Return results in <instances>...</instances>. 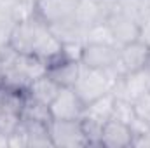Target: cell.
<instances>
[{"mask_svg":"<svg viewBox=\"0 0 150 148\" xmlns=\"http://www.w3.org/2000/svg\"><path fill=\"white\" fill-rule=\"evenodd\" d=\"M9 45L19 54H30L45 61L47 68L54 61L70 56L51 26L38 16H32L25 21L16 23L9 38Z\"/></svg>","mask_w":150,"mask_h":148,"instance_id":"6da1fadb","label":"cell"},{"mask_svg":"<svg viewBox=\"0 0 150 148\" xmlns=\"http://www.w3.org/2000/svg\"><path fill=\"white\" fill-rule=\"evenodd\" d=\"M119 78L120 77L115 70H93V68L82 66L80 77L74 85V89L84 101V105H89L91 101L108 92H113Z\"/></svg>","mask_w":150,"mask_h":148,"instance_id":"7a4b0ae2","label":"cell"},{"mask_svg":"<svg viewBox=\"0 0 150 148\" xmlns=\"http://www.w3.org/2000/svg\"><path fill=\"white\" fill-rule=\"evenodd\" d=\"M79 59L82 66L93 70H117L119 63V47L107 40H86L80 47ZM120 77V75H119Z\"/></svg>","mask_w":150,"mask_h":148,"instance_id":"3957f363","label":"cell"},{"mask_svg":"<svg viewBox=\"0 0 150 148\" xmlns=\"http://www.w3.org/2000/svg\"><path fill=\"white\" fill-rule=\"evenodd\" d=\"M140 21L142 19L133 12L115 5L105 19V26L110 33L112 42L117 47H122L140 37Z\"/></svg>","mask_w":150,"mask_h":148,"instance_id":"277c9868","label":"cell"},{"mask_svg":"<svg viewBox=\"0 0 150 148\" xmlns=\"http://www.w3.org/2000/svg\"><path fill=\"white\" fill-rule=\"evenodd\" d=\"M47 131L52 141V147H87V138L84 132L82 118H51Z\"/></svg>","mask_w":150,"mask_h":148,"instance_id":"5b68a950","label":"cell"},{"mask_svg":"<svg viewBox=\"0 0 150 148\" xmlns=\"http://www.w3.org/2000/svg\"><path fill=\"white\" fill-rule=\"evenodd\" d=\"M149 65H150V47L145 42H142L140 38L119 47L117 70H119L120 77L133 73V72H138V70H142Z\"/></svg>","mask_w":150,"mask_h":148,"instance_id":"8992f818","label":"cell"},{"mask_svg":"<svg viewBox=\"0 0 150 148\" xmlns=\"http://www.w3.org/2000/svg\"><path fill=\"white\" fill-rule=\"evenodd\" d=\"M79 0H37L35 16H38L49 26L65 23L75 18Z\"/></svg>","mask_w":150,"mask_h":148,"instance_id":"52a82bcc","label":"cell"},{"mask_svg":"<svg viewBox=\"0 0 150 148\" xmlns=\"http://www.w3.org/2000/svg\"><path fill=\"white\" fill-rule=\"evenodd\" d=\"M84 108L86 105L80 99V96L75 92L74 87H61L58 96L49 105L51 118H67V120L82 118Z\"/></svg>","mask_w":150,"mask_h":148,"instance_id":"ba28073f","label":"cell"},{"mask_svg":"<svg viewBox=\"0 0 150 148\" xmlns=\"http://www.w3.org/2000/svg\"><path fill=\"white\" fill-rule=\"evenodd\" d=\"M133 141H134V131L127 122L112 117L103 124L100 134V147L127 148L133 147Z\"/></svg>","mask_w":150,"mask_h":148,"instance_id":"9c48e42d","label":"cell"},{"mask_svg":"<svg viewBox=\"0 0 150 148\" xmlns=\"http://www.w3.org/2000/svg\"><path fill=\"white\" fill-rule=\"evenodd\" d=\"M149 91H150V65L142 68V70H138V72H133V73L120 77L117 80L115 89H113L117 98L131 101V103L138 96H142V94H145Z\"/></svg>","mask_w":150,"mask_h":148,"instance_id":"30bf717a","label":"cell"},{"mask_svg":"<svg viewBox=\"0 0 150 148\" xmlns=\"http://www.w3.org/2000/svg\"><path fill=\"white\" fill-rule=\"evenodd\" d=\"M115 103H117V96L115 92H108L94 101H91L89 105H86L84 115H82V122L96 125V127H103V124L113 117L115 111Z\"/></svg>","mask_w":150,"mask_h":148,"instance_id":"8fae6325","label":"cell"},{"mask_svg":"<svg viewBox=\"0 0 150 148\" xmlns=\"http://www.w3.org/2000/svg\"><path fill=\"white\" fill-rule=\"evenodd\" d=\"M80 72H82L80 59L72 58V56H65L54 61L52 65H49L47 68V75L54 78L61 87H74L80 77Z\"/></svg>","mask_w":150,"mask_h":148,"instance_id":"7c38bea8","label":"cell"},{"mask_svg":"<svg viewBox=\"0 0 150 148\" xmlns=\"http://www.w3.org/2000/svg\"><path fill=\"white\" fill-rule=\"evenodd\" d=\"M59 91H61V85L45 73L42 77H38V78H35L33 82H30V85L26 89V94L30 98H33L35 101H40V103L49 106L52 103V99L58 96Z\"/></svg>","mask_w":150,"mask_h":148,"instance_id":"4fadbf2b","label":"cell"},{"mask_svg":"<svg viewBox=\"0 0 150 148\" xmlns=\"http://www.w3.org/2000/svg\"><path fill=\"white\" fill-rule=\"evenodd\" d=\"M21 118L23 120H33V122H42V124H49L51 122V111L49 106L35 101L33 98H30L28 94L25 96V103H23V110H21Z\"/></svg>","mask_w":150,"mask_h":148,"instance_id":"5bb4252c","label":"cell"},{"mask_svg":"<svg viewBox=\"0 0 150 148\" xmlns=\"http://www.w3.org/2000/svg\"><path fill=\"white\" fill-rule=\"evenodd\" d=\"M14 25H16V19L12 18L11 11L0 4V51L5 45H9V38H11Z\"/></svg>","mask_w":150,"mask_h":148,"instance_id":"9a60e30c","label":"cell"},{"mask_svg":"<svg viewBox=\"0 0 150 148\" xmlns=\"http://www.w3.org/2000/svg\"><path fill=\"white\" fill-rule=\"evenodd\" d=\"M133 111H134L136 120H140L143 125L150 127V91L138 96L133 101Z\"/></svg>","mask_w":150,"mask_h":148,"instance_id":"2e32d148","label":"cell"},{"mask_svg":"<svg viewBox=\"0 0 150 148\" xmlns=\"http://www.w3.org/2000/svg\"><path fill=\"white\" fill-rule=\"evenodd\" d=\"M138 38L150 47V14L143 16L140 21V37Z\"/></svg>","mask_w":150,"mask_h":148,"instance_id":"e0dca14e","label":"cell"},{"mask_svg":"<svg viewBox=\"0 0 150 148\" xmlns=\"http://www.w3.org/2000/svg\"><path fill=\"white\" fill-rule=\"evenodd\" d=\"M25 2H28V0H0V4L5 5L7 9H14V7L21 5V4H25Z\"/></svg>","mask_w":150,"mask_h":148,"instance_id":"ac0fdd59","label":"cell"}]
</instances>
